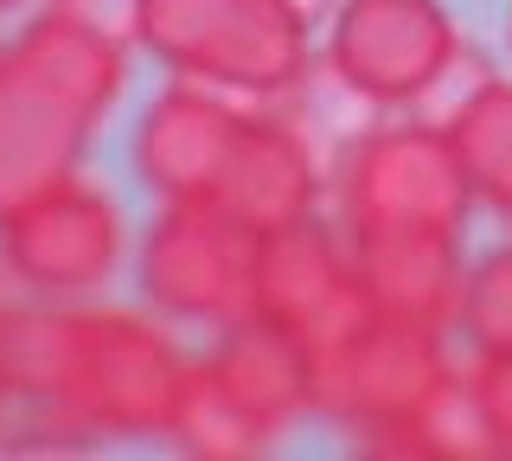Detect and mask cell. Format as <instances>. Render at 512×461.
<instances>
[{
  "label": "cell",
  "instance_id": "1",
  "mask_svg": "<svg viewBox=\"0 0 512 461\" xmlns=\"http://www.w3.org/2000/svg\"><path fill=\"white\" fill-rule=\"evenodd\" d=\"M128 39L173 77L244 103H282L314 71V20L301 0H128Z\"/></svg>",
  "mask_w": 512,
  "mask_h": 461
},
{
  "label": "cell",
  "instance_id": "2",
  "mask_svg": "<svg viewBox=\"0 0 512 461\" xmlns=\"http://www.w3.org/2000/svg\"><path fill=\"white\" fill-rule=\"evenodd\" d=\"M192 359L160 321L135 308H90L77 327L71 385L52 423L26 429V449H90V442H167L173 404Z\"/></svg>",
  "mask_w": 512,
  "mask_h": 461
},
{
  "label": "cell",
  "instance_id": "3",
  "mask_svg": "<svg viewBox=\"0 0 512 461\" xmlns=\"http://www.w3.org/2000/svg\"><path fill=\"white\" fill-rule=\"evenodd\" d=\"M327 193L340 205L346 231H397V225H429V231H461L474 212V186L461 173V154L442 122L404 116V122H372L340 148L327 167Z\"/></svg>",
  "mask_w": 512,
  "mask_h": 461
},
{
  "label": "cell",
  "instance_id": "4",
  "mask_svg": "<svg viewBox=\"0 0 512 461\" xmlns=\"http://www.w3.org/2000/svg\"><path fill=\"white\" fill-rule=\"evenodd\" d=\"M256 237L218 199H167L135 244L141 301L186 327H231L256 301Z\"/></svg>",
  "mask_w": 512,
  "mask_h": 461
},
{
  "label": "cell",
  "instance_id": "5",
  "mask_svg": "<svg viewBox=\"0 0 512 461\" xmlns=\"http://www.w3.org/2000/svg\"><path fill=\"white\" fill-rule=\"evenodd\" d=\"M308 372H314V417L340 423L346 436H365L384 423H410L455 378V353H448V327L372 314L346 340L308 346Z\"/></svg>",
  "mask_w": 512,
  "mask_h": 461
},
{
  "label": "cell",
  "instance_id": "6",
  "mask_svg": "<svg viewBox=\"0 0 512 461\" xmlns=\"http://www.w3.org/2000/svg\"><path fill=\"white\" fill-rule=\"evenodd\" d=\"M320 65L346 97L410 109L461 65V26L442 0H340L320 39Z\"/></svg>",
  "mask_w": 512,
  "mask_h": 461
},
{
  "label": "cell",
  "instance_id": "7",
  "mask_svg": "<svg viewBox=\"0 0 512 461\" xmlns=\"http://www.w3.org/2000/svg\"><path fill=\"white\" fill-rule=\"evenodd\" d=\"M122 250V205L84 173L45 186L39 199L0 218V263H7L13 289L32 301H90L122 269Z\"/></svg>",
  "mask_w": 512,
  "mask_h": 461
},
{
  "label": "cell",
  "instance_id": "8",
  "mask_svg": "<svg viewBox=\"0 0 512 461\" xmlns=\"http://www.w3.org/2000/svg\"><path fill=\"white\" fill-rule=\"evenodd\" d=\"M250 314L301 333L308 346H333L352 327L372 321L359 276H352V237L333 218H288V225L256 237V301Z\"/></svg>",
  "mask_w": 512,
  "mask_h": 461
},
{
  "label": "cell",
  "instance_id": "9",
  "mask_svg": "<svg viewBox=\"0 0 512 461\" xmlns=\"http://www.w3.org/2000/svg\"><path fill=\"white\" fill-rule=\"evenodd\" d=\"M244 97L231 90H212L199 77H173L160 84L135 116V135H128V161H135V180L167 205V199H212L224 180V161L237 148V129H244Z\"/></svg>",
  "mask_w": 512,
  "mask_h": 461
},
{
  "label": "cell",
  "instance_id": "10",
  "mask_svg": "<svg viewBox=\"0 0 512 461\" xmlns=\"http://www.w3.org/2000/svg\"><path fill=\"white\" fill-rule=\"evenodd\" d=\"M7 77L32 84L39 97L64 103L96 129L128 90V45L77 0H52L7 39Z\"/></svg>",
  "mask_w": 512,
  "mask_h": 461
},
{
  "label": "cell",
  "instance_id": "11",
  "mask_svg": "<svg viewBox=\"0 0 512 461\" xmlns=\"http://www.w3.org/2000/svg\"><path fill=\"white\" fill-rule=\"evenodd\" d=\"M212 199L224 212H237L250 231H276L288 218L320 212V199H327V167H320L314 141L295 116H282V109H269V103H250Z\"/></svg>",
  "mask_w": 512,
  "mask_h": 461
},
{
  "label": "cell",
  "instance_id": "12",
  "mask_svg": "<svg viewBox=\"0 0 512 461\" xmlns=\"http://www.w3.org/2000/svg\"><path fill=\"white\" fill-rule=\"evenodd\" d=\"M346 237H352V276H359V289L378 314L455 333L461 276H468L461 231L397 225V231H346Z\"/></svg>",
  "mask_w": 512,
  "mask_h": 461
},
{
  "label": "cell",
  "instance_id": "13",
  "mask_svg": "<svg viewBox=\"0 0 512 461\" xmlns=\"http://www.w3.org/2000/svg\"><path fill=\"white\" fill-rule=\"evenodd\" d=\"M199 359L269 436L314 417V372H308V340L301 333L263 321V314H244V321L218 327V340Z\"/></svg>",
  "mask_w": 512,
  "mask_h": 461
},
{
  "label": "cell",
  "instance_id": "14",
  "mask_svg": "<svg viewBox=\"0 0 512 461\" xmlns=\"http://www.w3.org/2000/svg\"><path fill=\"white\" fill-rule=\"evenodd\" d=\"M90 122L71 116L64 103L39 97L20 77H0V218L20 212L26 199H39L45 186L71 180L84 167Z\"/></svg>",
  "mask_w": 512,
  "mask_h": 461
},
{
  "label": "cell",
  "instance_id": "15",
  "mask_svg": "<svg viewBox=\"0 0 512 461\" xmlns=\"http://www.w3.org/2000/svg\"><path fill=\"white\" fill-rule=\"evenodd\" d=\"M359 455H378V461H493V423H487V404L474 391V372L455 365V378L416 410L410 423H384V429H365L352 436Z\"/></svg>",
  "mask_w": 512,
  "mask_h": 461
},
{
  "label": "cell",
  "instance_id": "16",
  "mask_svg": "<svg viewBox=\"0 0 512 461\" xmlns=\"http://www.w3.org/2000/svg\"><path fill=\"white\" fill-rule=\"evenodd\" d=\"M442 129L461 154L474 205L512 218V77H480L468 97L448 109Z\"/></svg>",
  "mask_w": 512,
  "mask_h": 461
},
{
  "label": "cell",
  "instance_id": "17",
  "mask_svg": "<svg viewBox=\"0 0 512 461\" xmlns=\"http://www.w3.org/2000/svg\"><path fill=\"white\" fill-rule=\"evenodd\" d=\"M167 442L180 455H192V461H256V455H269L276 436H269V429L256 423L212 372H205V359H192L186 391H180L173 423H167Z\"/></svg>",
  "mask_w": 512,
  "mask_h": 461
},
{
  "label": "cell",
  "instance_id": "18",
  "mask_svg": "<svg viewBox=\"0 0 512 461\" xmlns=\"http://www.w3.org/2000/svg\"><path fill=\"white\" fill-rule=\"evenodd\" d=\"M455 333L474 346V353H506L512 346V244H493V250H480L468 263Z\"/></svg>",
  "mask_w": 512,
  "mask_h": 461
},
{
  "label": "cell",
  "instance_id": "19",
  "mask_svg": "<svg viewBox=\"0 0 512 461\" xmlns=\"http://www.w3.org/2000/svg\"><path fill=\"white\" fill-rule=\"evenodd\" d=\"M474 391L487 404V423H493V449L512 461V346L506 353H474Z\"/></svg>",
  "mask_w": 512,
  "mask_h": 461
},
{
  "label": "cell",
  "instance_id": "20",
  "mask_svg": "<svg viewBox=\"0 0 512 461\" xmlns=\"http://www.w3.org/2000/svg\"><path fill=\"white\" fill-rule=\"evenodd\" d=\"M7 417H13V391H7V372H0V436H7Z\"/></svg>",
  "mask_w": 512,
  "mask_h": 461
},
{
  "label": "cell",
  "instance_id": "21",
  "mask_svg": "<svg viewBox=\"0 0 512 461\" xmlns=\"http://www.w3.org/2000/svg\"><path fill=\"white\" fill-rule=\"evenodd\" d=\"M13 308V276H7V263H0V314Z\"/></svg>",
  "mask_w": 512,
  "mask_h": 461
},
{
  "label": "cell",
  "instance_id": "22",
  "mask_svg": "<svg viewBox=\"0 0 512 461\" xmlns=\"http://www.w3.org/2000/svg\"><path fill=\"white\" fill-rule=\"evenodd\" d=\"M13 7H26V0H0V13H13Z\"/></svg>",
  "mask_w": 512,
  "mask_h": 461
},
{
  "label": "cell",
  "instance_id": "23",
  "mask_svg": "<svg viewBox=\"0 0 512 461\" xmlns=\"http://www.w3.org/2000/svg\"><path fill=\"white\" fill-rule=\"evenodd\" d=\"M0 77H7V45H0Z\"/></svg>",
  "mask_w": 512,
  "mask_h": 461
},
{
  "label": "cell",
  "instance_id": "24",
  "mask_svg": "<svg viewBox=\"0 0 512 461\" xmlns=\"http://www.w3.org/2000/svg\"><path fill=\"white\" fill-rule=\"evenodd\" d=\"M506 45H512V20H506Z\"/></svg>",
  "mask_w": 512,
  "mask_h": 461
}]
</instances>
